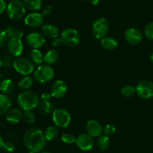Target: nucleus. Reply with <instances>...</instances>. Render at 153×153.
<instances>
[{
	"instance_id": "1",
	"label": "nucleus",
	"mask_w": 153,
	"mask_h": 153,
	"mask_svg": "<svg viewBox=\"0 0 153 153\" xmlns=\"http://www.w3.org/2000/svg\"><path fill=\"white\" fill-rule=\"evenodd\" d=\"M23 143L29 151L40 153L46 147L47 140L43 130L37 127H31L24 134Z\"/></svg>"
},
{
	"instance_id": "2",
	"label": "nucleus",
	"mask_w": 153,
	"mask_h": 153,
	"mask_svg": "<svg viewBox=\"0 0 153 153\" xmlns=\"http://www.w3.org/2000/svg\"><path fill=\"white\" fill-rule=\"evenodd\" d=\"M40 102V96L35 91L28 90L21 92L17 97V104L19 108L25 111H31L39 106Z\"/></svg>"
},
{
	"instance_id": "3",
	"label": "nucleus",
	"mask_w": 153,
	"mask_h": 153,
	"mask_svg": "<svg viewBox=\"0 0 153 153\" xmlns=\"http://www.w3.org/2000/svg\"><path fill=\"white\" fill-rule=\"evenodd\" d=\"M26 8L23 1L21 0H12L7 7L8 17L13 21H18L22 19L25 14Z\"/></svg>"
},
{
	"instance_id": "4",
	"label": "nucleus",
	"mask_w": 153,
	"mask_h": 153,
	"mask_svg": "<svg viewBox=\"0 0 153 153\" xmlns=\"http://www.w3.org/2000/svg\"><path fill=\"white\" fill-rule=\"evenodd\" d=\"M33 74L36 82L40 84H45L51 82L55 76V71L51 66L47 64H41L35 69Z\"/></svg>"
},
{
	"instance_id": "5",
	"label": "nucleus",
	"mask_w": 153,
	"mask_h": 153,
	"mask_svg": "<svg viewBox=\"0 0 153 153\" xmlns=\"http://www.w3.org/2000/svg\"><path fill=\"white\" fill-rule=\"evenodd\" d=\"M13 67L14 70L24 76H29L34 72V64L28 58L23 57H17L13 61Z\"/></svg>"
},
{
	"instance_id": "6",
	"label": "nucleus",
	"mask_w": 153,
	"mask_h": 153,
	"mask_svg": "<svg viewBox=\"0 0 153 153\" xmlns=\"http://www.w3.org/2000/svg\"><path fill=\"white\" fill-rule=\"evenodd\" d=\"M52 117L55 126L61 128L68 127L72 120L71 115L68 111L62 108L55 109L52 114Z\"/></svg>"
},
{
	"instance_id": "7",
	"label": "nucleus",
	"mask_w": 153,
	"mask_h": 153,
	"mask_svg": "<svg viewBox=\"0 0 153 153\" xmlns=\"http://www.w3.org/2000/svg\"><path fill=\"white\" fill-rule=\"evenodd\" d=\"M60 38L62 40L63 44L68 47H75L80 43L81 35L79 31L73 28L64 29L61 32Z\"/></svg>"
},
{
	"instance_id": "8",
	"label": "nucleus",
	"mask_w": 153,
	"mask_h": 153,
	"mask_svg": "<svg viewBox=\"0 0 153 153\" xmlns=\"http://www.w3.org/2000/svg\"><path fill=\"white\" fill-rule=\"evenodd\" d=\"M109 31V23L105 17H99L92 25V33L97 40H102L106 37Z\"/></svg>"
},
{
	"instance_id": "9",
	"label": "nucleus",
	"mask_w": 153,
	"mask_h": 153,
	"mask_svg": "<svg viewBox=\"0 0 153 153\" xmlns=\"http://www.w3.org/2000/svg\"><path fill=\"white\" fill-rule=\"evenodd\" d=\"M136 94L143 100H149L153 97V82L149 80L140 81L135 88Z\"/></svg>"
},
{
	"instance_id": "10",
	"label": "nucleus",
	"mask_w": 153,
	"mask_h": 153,
	"mask_svg": "<svg viewBox=\"0 0 153 153\" xmlns=\"http://www.w3.org/2000/svg\"><path fill=\"white\" fill-rule=\"evenodd\" d=\"M76 144L79 149L87 152L94 148L95 142L94 137L89 135L88 133H82L76 137Z\"/></svg>"
},
{
	"instance_id": "11",
	"label": "nucleus",
	"mask_w": 153,
	"mask_h": 153,
	"mask_svg": "<svg viewBox=\"0 0 153 153\" xmlns=\"http://www.w3.org/2000/svg\"><path fill=\"white\" fill-rule=\"evenodd\" d=\"M26 43L29 47L32 49H40L43 47L46 43V37L42 33L34 32L30 33L26 37Z\"/></svg>"
},
{
	"instance_id": "12",
	"label": "nucleus",
	"mask_w": 153,
	"mask_h": 153,
	"mask_svg": "<svg viewBox=\"0 0 153 153\" xmlns=\"http://www.w3.org/2000/svg\"><path fill=\"white\" fill-rule=\"evenodd\" d=\"M7 49L9 54L12 56L19 57L23 51V43L21 38L10 37L7 43Z\"/></svg>"
},
{
	"instance_id": "13",
	"label": "nucleus",
	"mask_w": 153,
	"mask_h": 153,
	"mask_svg": "<svg viewBox=\"0 0 153 153\" xmlns=\"http://www.w3.org/2000/svg\"><path fill=\"white\" fill-rule=\"evenodd\" d=\"M25 24L29 28H38L42 26L44 22V16L41 13L38 12H31L27 15L24 19Z\"/></svg>"
},
{
	"instance_id": "14",
	"label": "nucleus",
	"mask_w": 153,
	"mask_h": 153,
	"mask_svg": "<svg viewBox=\"0 0 153 153\" xmlns=\"http://www.w3.org/2000/svg\"><path fill=\"white\" fill-rule=\"evenodd\" d=\"M125 40L131 45L139 44L143 40V34L136 28H129L126 31L124 34Z\"/></svg>"
},
{
	"instance_id": "15",
	"label": "nucleus",
	"mask_w": 153,
	"mask_h": 153,
	"mask_svg": "<svg viewBox=\"0 0 153 153\" xmlns=\"http://www.w3.org/2000/svg\"><path fill=\"white\" fill-rule=\"evenodd\" d=\"M67 91V85L64 81L57 80L52 84L50 93L52 97L55 99H61L66 95Z\"/></svg>"
},
{
	"instance_id": "16",
	"label": "nucleus",
	"mask_w": 153,
	"mask_h": 153,
	"mask_svg": "<svg viewBox=\"0 0 153 153\" xmlns=\"http://www.w3.org/2000/svg\"><path fill=\"white\" fill-rule=\"evenodd\" d=\"M86 131L91 137H99L103 133V127L100 122L95 120H91L86 123Z\"/></svg>"
},
{
	"instance_id": "17",
	"label": "nucleus",
	"mask_w": 153,
	"mask_h": 153,
	"mask_svg": "<svg viewBox=\"0 0 153 153\" xmlns=\"http://www.w3.org/2000/svg\"><path fill=\"white\" fill-rule=\"evenodd\" d=\"M6 120L10 124L19 123L23 119V112L18 108H10L5 114Z\"/></svg>"
},
{
	"instance_id": "18",
	"label": "nucleus",
	"mask_w": 153,
	"mask_h": 153,
	"mask_svg": "<svg viewBox=\"0 0 153 153\" xmlns=\"http://www.w3.org/2000/svg\"><path fill=\"white\" fill-rule=\"evenodd\" d=\"M41 33L45 37H48L52 40L58 37L60 34L58 27L52 23L43 24L41 26Z\"/></svg>"
},
{
	"instance_id": "19",
	"label": "nucleus",
	"mask_w": 153,
	"mask_h": 153,
	"mask_svg": "<svg viewBox=\"0 0 153 153\" xmlns=\"http://www.w3.org/2000/svg\"><path fill=\"white\" fill-rule=\"evenodd\" d=\"M100 45L104 49L108 51H113L118 46V42L115 38L111 37H105L100 40Z\"/></svg>"
},
{
	"instance_id": "20",
	"label": "nucleus",
	"mask_w": 153,
	"mask_h": 153,
	"mask_svg": "<svg viewBox=\"0 0 153 153\" xmlns=\"http://www.w3.org/2000/svg\"><path fill=\"white\" fill-rule=\"evenodd\" d=\"M29 59L31 60L33 64L37 65L38 67V66L43 64V62H44V55L42 54L40 49H32L30 51Z\"/></svg>"
},
{
	"instance_id": "21",
	"label": "nucleus",
	"mask_w": 153,
	"mask_h": 153,
	"mask_svg": "<svg viewBox=\"0 0 153 153\" xmlns=\"http://www.w3.org/2000/svg\"><path fill=\"white\" fill-rule=\"evenodd\" d=\"M59 59V53L55 49H52L48 50L44 55V62L45 64L47 65H53Z\"/></svg>"
},
{
	"instance_id": "22",
	"label": "nucleus",
	"mask_w": 153,
	"mask_h": 153,
	"mask_svg": "<svg viewBox=\"0 0 153 153\" xmlns=\"http://www.w3.org/2000/svg\"><path fill=\"white\" fill-rule=\"evenodd\" d=\"M11 107V101L5 94H0V116L7 114Z\"/></svg>"
},
{
	"instance_id": "23",
	"label": "nucleus",
	"mask_w": 153,
	"mask_h": 153,
	"mask_svg": "<svg viewBox=\"0 0 153 153\" xmlns=\"http://www.w3.org/2000/svg\"><path fill=\"white\" fill-rule=\"evenodd\" d=\"M40 108V111L44 114H50L54 111V105L51 100H40V105L38 106Z\"/></svg>"
},
{
	"instance_id": "24",
	"label": "nucleus",
	"mask_w": 153,
	"mask_h": 153,
	"mask_svg": "<svg viewBox=\"0 0 153 153\" xmlns=\"http://www.w3.org/2000/svg\"><path fill=\"white\" fill-rule=\"evenodd\" d=\"M15 88V85L11 79H4L0 84V91L3 94H11Z\"/></svg>"
},
{
	"instance_id": "25",
	"label": "nucleus",
	"mask_w": 153,
	"mask_h": 153,
	"mask_svg": "<svg viewBox=\"0 0 153 153\" xmlns=\"http://www.w3.org/2000/svg\"><path fill=\"white\" fill-rule=\"evenodd\" d=\"M25 8L32 12L40 10L42 7V0H23Z\"/></svg>"
},
{
	"instance_id": "26",
	"label": "nucleus",
	"mask_w": 153,
	"mask_h": 153,
	"mask_svg": "<svg viewBox=\"0 0 153 153\" xmlns=\"http://www.w3.org/2000/svg\"><path fill=\"white\" fill-rule=\"evenodd\" d=\"M58 134H59L58 129L55 126H49L46 127L44 131L45 137H46L47 141H53V140H55L58 137Z\"/></svg>"
},
{
	"instance_id": "27",
	"label": "nucleus",
	"mask_w": 153,
	"mask_h": 153,
	"mask_svg": "<svg viewBox=\"0 0 153 153\" xmlns=\"http://www.w3.org/2000/svg\"><path fill=\"white\" fill-rule=\"evenodd\" d=\"M97 145L99 149L102 151H105L110 147L111 140L108 136L105 134H102L98 137L97 141Z\"/></svg>"
},
{
	"instance_id": "28",
	"label": "nucleus",
	"mask_w": 153,
	"mask_h": 153,
	"mask_svg": "<svg viewBox=\"0 0 153 153\" xmlns=\"http://www.w3.org/2000/svg\"><path fill=\"white\" fill-rule=\"evenodd\" d=\"M5 32L8 35L9 38L10 37H19L22 38L24 34V31L21 28H16V27L12 26V25H8L4 29Z\"/></svg>"
},
{
	"instance_id": "29",
	"label": "nucleus",
	"mask_w": 153,
	"mask_h": 153,
	"mask_svg": "<svg viewBox=\"0 0 153 153\" xmlns=\"http://www.w3.org/2000/svg\"><path fill=\"white\" fill-rule=\"evenodd\" d=\"M33 85V79L32 78L30 77L29 76H24L23 78L20 79L18 82V88L22 91H28L31 88Z\"/></svg>"
},
{
	"instance_id": "30",
	"label": "nucleus",
	"mask_w": 153,
	"mask_h": 153,
	"mask_svg": "<svg viewBox=\"0 0 153 153\" xmlns=\"http://www.w3.org/2000/svg\"><path fill=\"white\" fill-rule=\"evenodd\" d=\"M121 94L125 97H131L136 94V89L132 85H126L121 89Z\"/></svg>"
},
{
	"instance_id": "31",
	"label": "nucleus",
	"mask_w": 153,
	"mask_h": 153,
	"mask_svg": "<svg viewBox=\"0 0 153 153\" xmlns=\"http://www.w3.org/2000/svg\"><path fill=\"white\" fill-rule=\"evenodd\" d=\"M36 116L34 114V111L32 110L31 111H25L23 113V120L27 124H33L35 122Z\"/></svg>"
},
{
	"instance_id": "32",
	"label": "nucleus",
	"mask_w": 153,
	"mask_h": 153,
	"mask_svg": "<svg viewBox=\"0 0 153 153\" xmlns=\"http://www.w3.org/2000/svg\"><path fill=\"white\" fill-rule=\"evenodd\" d=\"M61 140L67 144H73V143H76V137L71 133H64L61 136Z\"/></svg>"
},
{
	"instance_id": "33",
	"label": "nucleus",
	"mask_w": 153,
	"mask_h": 153,
	"mask_svg": "<svg viewBox=\"0 0 153 153\" xmlns=\"http://www.w3.org/2000/svg\"><path fill=\"white\" fill-rule=\"evenodd\" d=\"M144 34L148 39L153 40V21L146 25L144 28Z\"/></svg>"
},
{
	"instance_id": "34",
	"label": "nucleus",
	"mask_w": 153,
	"mask_h": 153,
	"mask_svg": "<svg viewBox=\"0 0 153 153\" xmlns=\"http://www.w3.org/2000/svg\"><path fill=\"white\" fill-rule=\"evenodd\" d=\"M116 131V127L114 126L111 125V124H106L103 127V133H104V134H105L107 136L113 135L114 134H115Z\"/></svg>"
},
{
	"instance_id": "35",
	"label": "nucleus",
	"mask_w": 153,
	"mask_h": 153,
	"mask_svg": "<svg viewBox=\"0 0 153 153\" xmlns=\"http://www.w3.org/2000/svg\"><path fill=\"white\" fill-rule=\"evenodd\" d=\"M9 37L5 32L4 30L0 29V48H2L5 45H7V41H8Z\"/></svg>"
},
{
	"instance_id": "36",
	"label": "nucleus",
	"mask_w": 153,
	"mask_h": 153,
	"mask_svg": "<svg viewBox=\"0 0 153 153\" xmlns=\"http://www.w3.org/2000/svg\"><path fill=\"white\" fill-rule=\"evenodd\" d=\"M3 149L7 152H12L14 151L15 149V146L13 143L10 141H6L4 143V145H3Z\"/></svg>"
},
{
	"instance_id": "37",
	"label": "nucleus",
	"mask_w": 153,
	"mask_h": 153,
	"mask_svg": "<svg viewBox=\"0 0 153 153\" xmlns=\"http://www.w3.org/2000/svg\"><path fill=\"white\" fill-rule=\"evenodd\" d=\"M52 6L47 5V6H46L45 7H43V10H42L41 13L43 16H48V15L51 14V13H52Z\"/></svg>"
},
{
	"instance_id": "38",
	"label": "nucleus",
	"mask_w": 153,
	"mask_h": 153,
	"mask_svg": "<svg viewBox=\"0 0 153 153\" xmlns=\"http://www.w3.org/2000/svg\"><path fill=\"white\" fill-rule=\"evenodd\" d=\"M51 44H52V46H54V47H58V46H61V44H63V43L62 40H61V39L60 38V37H57V38L53 39V40H52Z\"/></svg>"
},
{
	"instance_id": "39",
	"label": "nucleus",
	"mask_w": 153,
	"mask_h": 153,
	"mask_svg": "<svg viewBox=\"0 0 153 153\" xmlns=\"http://www.w3.org/2000/svg\"><path fill=\"white\" fill-rule=\"evenodd\" d=\"M7 4L4 0H0V14H2L7 10Z\"/></svg>"
},
{
	"instance_id": "40",
	"label": "nucleus",
	"mask_w": 153,
	"mask_h": 153,
	"mask_svg": "<svg viewBox=\"0 0 153 153\" xmlns=\"http://www.w3.org/2000/svg\"><path fill=\"white\" fill-rule=\"evenodd\" d=\"M89 1L92 5H97L100 3V0H89Z\"/></svg>"
},
{
	"instance_id": "41",
	"label": "nucleus",
	"mask_w": 153,
	"mask_h": 153,
	"mask_svg": "<svg viewBox=\"0 0 153 153\" xmlns=\"http://www.w3.org/2000/svg\"><path fill=\"white\" fill-rule=\"evenodd\" d=\"M4 139H3L2 136H1V134H0V149H1V148L3 147V145H4Z\"/></svg>"
},
{
	"instance_id": "42",
	"label": "nucleus",
	"mask_w": 153,
	"mask_h": 153,
	"mask_svg": "<svg viewBox=\"0 0 153 153\" xmlns=\"http://www.w3.org/2000/svg\"><path fill=\"white\" fill-rule=\"evenodd\" d=\"M3 66V62H2V59L0 58V67H1Z\"/></svg>"
},
{
	"instance_id": "43",
	"label": "nucleus",
	"mask_w": 153,
	"mask_h": 153,
	"mask_svg": "<svg viewBox=\"0 0 153 153\" xmlns=\"http://www.w3.org/2000/svg\"><path fill=\"white\" fill-rule=\"evenodd\" d=\"M150 61H152V63L153 64V52L151 54V55H150Z\"/></svg>"
},
{
	"instance_id": "44",
	"label": "nucleus",
	"mask_w": 153,
	"mask_h": 153,
	"mask_svg": "<svg viewBox=\"0 0 153 153\" xmlns=\"http://www.w3.org/2000/svg\"><path fill=\"white\" fill-rule=\"evenodd\" d=\"M40 153H52V152H48V151H42V152H40Z\"/></svg>"
},
{
	"instance_id": "45",
	"label": "nucleus",
	"mask_w": 153,
	"mask_h": 153,
	"mask_svg": "<svg viewBox=\"0 0 153 153\" xmlns=\"http://www.w3.org/2000/svg\"><path fill=\"white\" fill-rule=\"evenodd\" d=\"M28 153H37V152H33V151H29V152H28Z\"/></svg>"
},
{
	"instance_id": "46",
	"label": "nucleus",
	"mask_w": 153,
	"mask_h": 153,
	"mask_svg": "<svg viewBox=\"0 0 153 153\" xmlns=\"http://www.w3.org/2000/svg\"><path fill=\"white\" fill-rule=\"evenodd\" d=\"M80 1H88V0H80Z\"/></svg>"
},
{
	"instance_id": "47",
	"label": "nucleus",
	"mask_w": 153,
	"mask_h": 153,
	"mask_svg": "<svg viewBox=\"0 0 153 153\" xmlns=\"http://www.w3.org/2000/svg\"><path fill=\"white\" fill-rule=\"evenodd\" d=\"M0 84H1V81H0Z\"/></svg>"
}]
</instances>
